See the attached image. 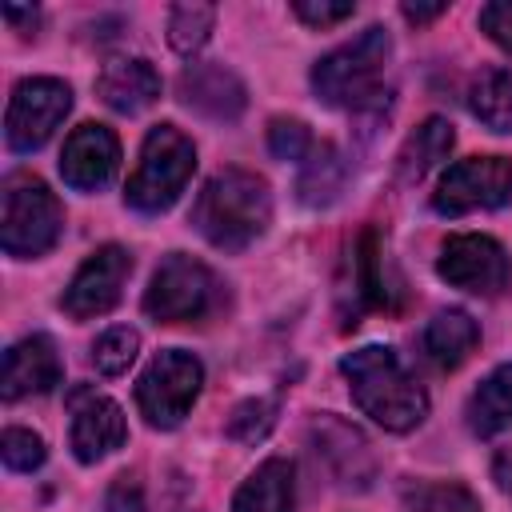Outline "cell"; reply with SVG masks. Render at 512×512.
I'll return each instance as SVG.
<instances>
[{
    "label": "cell",
    "instance_id": "2e32d148",
    "mask_svg": "<svg viewBox=\"0 0 512 512\" xmlns=\"http://www.w3.org/2000/svg\"><path fill=\"white\" fill-rule=\"evenodd\" d=\"M60 384V352L48 336H24L4 352V400H24L36 392H48Z\"/></svg>",
    "mask_w": 512,
    "mask_h": 512
},
{
    "label": "cell",
    "instance_id": "ffe728a7",
    "mask_svg": "<svg viewBox=\"0 0 512 512\" xmlns=\"http://www.w3.org/2000/svg\"><path fill=\"white\" fill-rule=\"evenodd\" d=\"M452 144H456L452 124H448L444 116H428V120L404 140V148H400V156H396V176H400V184L424 180L440 160H448Z\"/></svg>",
    "mask_w": 512,
    "mask_h": 512
},
{
    "label": "cell",
    "instance_id": "d6a6232c",
    "mask_svg": "<svg viewBox=\"0 0 512 512\" xmlns=\"http://www.w3.org/2000/svg\"><path fill=\"white\" fill-rule=\"evenodd\" d=\"M492 480H496V488H500V492H508V496H512V444H508V448H500V452L492 456Z\"/></svg>",
    "mask_w": 512,
    "mask_h": 512
},
{
    "label": "cell",
    "instance_id": "d6986e66",
    "mask_svg": "<svg viewBox=\"0 0 512 512\" xmlns=\"http://www.w3.org/2000/svg\"><path fill=\"white\" fill-rule=\"evenodd\" d=\"M420 344H424V356H428L436 368H460V364L476 352L480 328H476V320H472L464 308H444V312H436V316L428 320Z\"/></svg>",
    "mask_w": 512,
    "mask_h": 512
},
{
    "label": "cell",
    "instance_id": "4316f807",
    "mask_svg": "<svg viewBox=\"0 0 512 512\" xmlns=\"http://www.w3.org/2000/svg\"><path fill=\"white\" fill-rule=\"evenodd\" d=\"M404 512H480V504L464 484H424L408 496Z\"/></svg>",
    "mask_w": 512,
    "mask_h": 512
},
{
    "label": "cell",
    "instance_id": "9a60e30c",
    "mask_svg": "<svg viewBox=\"0 0 512 512\" xmlns=\"http://www.w3.org/2000/svg\"><path fill=\"white\" fill-rule=\"evenodd\" d=\"M176 96L184 108H192L196 116L216 120V124H232L248 104L240 76L224 64H188L176 80Z\"/></svg>",
    "mask_w": 512,
    "mask_h": 512
},
{
    "label": "cell",
    "instance_id": "836d02e7",
    "mask_svg": "<svg viewBox=\"0 0 512 512\" xmlns=\"http://www.w3.org/2000/svg\"><path fill=\"white\" fill-rule=\"evenodd\" d=\"M4 20L8 24H16V28H24V36L40 24V12L36 8H16V4H4Z\"/></svg>",
    "mask_w": 512,
    "mask_h": 512
},
{
    "label": "cell",
    "instance_id": "ba28073f",
    "mask_svg": "<svg viewBox=\"0 0 512 512\" xmlns=\"http://www.w3.org/2000/svg\"><path fill=\"white\" fill-rule=\"evenodd\" d=\"M72 108V88L56 76H28L12 88L8 116H4V140L12 152H36L52 140V132L64 124Z\"/></svg>",
    "mask_w": 512,
    "mask_h": 512
},
{
    "label": "cell",
    "instance_id": "f546056e",
    "mask_svg": "<svg viewBox=\"0 0 512 512\" xmlns=\"http://www.w3.org/2000/svg\"><path fill=\"white\" fill-rule=\"evenodd\" d=\"M480 28L488 32L492 44L512 52V0H492L480 8Z\"/></svg>",
    "mask_w": 512,
    "mask_h": 512
},
{
    "label": "cell",
    "instance_id": "e0dca14e",
    "mask_svg": "<svg viewBox=\"0 0 512 512\" xmlns=\"http://www.w3.org/2000/svg\"><path fill=\"white\" fill-rule=\"evenodd\" d=\"M96 96L112 108V112H124V116H136L144 112L148 104L160 100V72L140 60V56H120V60H108L96 76Z\"/></svg>",
    "mask_w": 512,
    "mask_h": 512
},
{
    "label": "cell",
    "instance_id": "30bf717a",
    "mask_svg": "<svg viewBox=\"0 0 512 512\" xmlns=\"http://www.w3.org/2000/svg\"><path fill=\"white\" fill-rule=\"evenodd\" d=\"M436 272L452 288H464V292H476V296H500L512 280V260L492 236L460 232V236L444 240Z\"/></svg>",
    "mask_w": 512,
    "mask_h": 512
},
{
    "label": "cell",
    "instance_id": "277c9868",
    "mask_svg": "<svg viewBox=\"0 0 512 512\" xmlns=\"http://www.w3.org/2000/svg\"><path fill=\"white\" fill-rule=\"evenodd\" d=\"M196 168V148L192 140L176 128V124H156L144 144H140V160L124 184V200L128 208L156 216L168 212L176 204V196L184 192V184L192 180Z\"/></svg>",
    "mask_w": 512,
    "mask_h": 512
},
{
    "label": "cell",
    "instance_id": "8992f818",
    "mask_svg": "<svg viewBox=\"0 0 512 512\" xmlns=\"http://www.w3.org/2000/svg\"><path fill=\"white\" fill-rule=\"evenodd\" d=\"M216 300H220V280L212 276V268L184 252H168L152 272V284L144 292V312L156 324H184L208 316Z\"/></svg>",
    "mask_w": 512,
    "mask_h": 512
},
{
    "label": "cell",
    "instance_id": "484cf974",
    "mask_svg": "<svg viewBox=\"0 0 512 512\" xmlns=\"http://www.w3.org/2000/svg\"><path fill=\"white\" fill-rule=\"evenodd\" d=\"M272 424H276V404L264 400V396H256V400H244V404L232 408L228 436L240 440V444H260L272 432Z\"/></svg>",
    "mask_w": 512,
    "mask_h": 512
},
{
    "label": "cell",
    "instance_id": "f1b7e54d",
    "mask_svg": "<svg viewBox=\"0 0 512 512\" xmlns=\"http://www.w3.org/2000/svg\"><path fill=\"white\" fill-rule=\"evenodd\" d=\"M268 148H272L276 160H304L316 144H312L308 124L288 120V116H276V120L268 124Z\"/></svg>",
    "mask_w": 512,
    "mask_h": 512
},
{
    "label": "cell",
    "instance_id": "e575fe53",
    "mask_svg": "<svg viewBox=\"0 0 512 512\" xmlns=\"http://www.w3.org/2000/svg\"><path fill=\"white\" fill-rule=\"evenodd\" d=\"M400 12H404L412 24H428V20H436V16L444 12V4H404Z\"/></svg>",
    "mask_w": 512,
    "mask_h": 512
},
{
    "label": "cell",
    "instance_id": "4fadbf2b",
    "mask_svg": "<svg viewBox=\"0 0 512 512\" xmlns=\"http://www.w3.org/2000/svg\"><path fill=\"white\" fill-rule=\"evenodd\" d=\"M116 164H120V140L104 124H80L64 140L60 176L76 192H100L116 176Z\"/></svg>",
    "mask_w": 512,
    "mask_h": 512
},
{
    "label": "cell",
    "instance_id": "52a82bcc",
    "mask_svg": "<svg viewBox=\"0 0 512 512\" xmlns=\"http://www.w3.org/2000/svg\"><path fill=\"white\" fill-rule=\"evenodd\" d=\"M200 384H204V364L192 352L164 348L140 372V380H136V404H140V412H144V420L152 428H176L188 416V408L196 404Z\"/></svg>",
    "mask_w": 512,
    "mask_h": 512
},
{
    "label": "cell",
    "instance_id": "5b68a950",
    "mask_svg": "<svg viewBox=\"0 0 512 512\" xmlns=\"http://www.w3.org/2000/svg\"><path fill=\"white\" fill-rule=\"evenodd\" d=\"M0 244L8 256L16 260H32L44 256L48 248H56L60 232H64V208L60 200L48 192V184L32 172H12L4 180L0 192Z\"/></svg>",
    "mask_w": 512,
    "mask_h": 512
},
{
    "label": "cell",
    "instance_id": "7c38bea8",
    "mask_svg": "<svg viewBox=\"0 0 512 512\" xmlns=\"http://www.w3.org/2000/svg\"><path fill=\"white\" fill-rule=\"evenodd\" d=\"M68 408H72V432L68 444L76 452L80 464H96L108 452H116L128 440V424L116 400L100 396L96 388H72L68 392Z\"/></svg>",
    "mask_w": 512,
    "mask_h": 512
},
{
    "label": "cell",
    "instance_id": "4dcf8cb0",
    "mask_svg": "<svg viewBox=\"0 0 512 512\" xmlns=\"http://www.w3.org/2000/svg\"><path fill=\"white\" fill-rule=\"evenodd\" d=\"M104 512H144V488L136 476H116L104 492Z\"/></svg>",
    "mask_w": 512,
    "mask_h": 512
},
{
    "label": "cell",
    "instance_id": "83f0119b",
    "mask_svg": "<svg viewBox=\"0 0 512 512\" xmlns=\"http://www.w3.org/2000/svg\"><path fill=\"white\" fill-rule=\"evenodd\" d=\"M0 456H4V464H8L12 472H36V468L44 464L48 448H44V440H40L36 432H28V428H4V436H0Z\"/></svg>",
    "mask_w": 512,
    "mask_h": 512
},
{
    "label": "cell",
    "instance_id": "cb8c5ba5",
    "mask_svg": "<svg viewBox=\"0 0 512 512\" xmlns=\"http://www.w3.org/2000/svg\"><path fill=\"white\" fill-rule=\"evenodd\" d=\"M212 24H216V8L212 4H176L172 16H168V44L180 52V56H196L208 36H212Z\"/></svg>",
    "mask_w": 512,
    "mask_h": 512
},
{
    "label": "cell",
    "instance_id": "ac0fdd59",
    "mask_svg": "<svg viewBox=\"0 0 512 512\" xmlns=\"http://www.w3.org/2000/svg\"><path fill=\"white\" fill-rule=\"evenodd\" d=\"M296 508V484H292V460L268 456L232 496V512H292Z\"/></svg>",
    "mask_w": 512,
    "mask_h": 512
},
{
    "label": "cell",
    "instance_id": "1f68e13d",
    "mask_svg": "<svg viewBox=\"0 0 512 512\" xmlns=\"http://www.w3.org/2000/svg\"><path fill=\"white\" fill-rule=\"evenodd\" d=\"M296 16L304 20V24H312V28H332V24H340V20H348L352 16V4H316V0H296Z\"/></svg>",
    "mask_w": 512,
    "mask_h": 512
},
{
    "label": "cell",
    "instance_id": "5bb4252c",
    "mask_svg": "<svg viewBox=\"0 0 512 512\" xmlns=\"http://www.w3.org/2000/svg\"><path fill=\"white\" fill-rule=\"evenodd\" d=\"M308 436H312L316 460L328 464V472H332L336 484H344V488H368V480L376 476V460H372L368 440L352 424H344L336 416H316L312 428H308Z\"/></svg>",
    "mask_w": 512,
    "mask_h": 512
},
{
    "label": "cell",
    "instance_id": "d4e9b609",
    "mask_svg": "<svg viewBox=\"0 0 512 512\" xmlns=\"http://www.w3.org/2000/svg\"><path fill=\"white\" fill-rule=\"evenodd\" d=\"M136 352H140V332L136 328H108L92 344V364L104 376H120V372H128V364L136 360Z\"/></svg>",
    "mask_w": 512,
    "mask_h": 512
},
{
    "label": "cell",
    "instance_id": "8fae6325",
    "mask_svg": "<svg viewBox=\"0 0 512 512\" xmlns=\"http://www.w3.org/2000/svg\"><path fill=\"white\" fill-rule=\"evenodd\" d=\"M128 276H132V256H128V248L104 244V248H96V252L76 268L72 284H68L64 296H60V308H64L72 320L100 316V312H108V308L120 300Z\"/></svg>",
    "mask_w": 512,
    "mask_h": 512
},
{
    "label": "cell",
    "instance_id": "44dd1931",
    "mask_svg": "<svg viewBox=\"0 0 512 512\" xmlns=\"http://www.w3.org/2000/svg\"><path fill=\"white\" fill-rule=\"evenodd\" d=\"M464 416L476 436H496L512 428V364H500L480 380V388L468 396Z\"/></svg>",
    "mask_w": 512,
    "mask_h": 512
},
{
    "label": "cell",
    "instance_id": "3957f363",
    "mask_svg": "<svg viewBox=\"0 0 512 512\" xmlns=\"http://www.w3.org/2000/svg\"><path fill=\"white\" fill-rule=\"evenodd\" d=\"M392 56V36L380 24H368L356 40L332 48L312 68V92L328 108H352L364 112L372 96H380V76Z\"/></svg>",
    "mask_w": 512,
    "mask_h": 512
},
{
    "label": "cell",
    "instance_id": "9c48e42d",
    "mask_svg": "<svg viewBox=\"0 0 512 512\" xmlns=\"http://www.w3.org/2000/svg\"><path fill=\"white\" fill-rule=\"evenodd\" d=\"M508 200H512V160L508 156H468V160H456L440 176V184L432 192V208L440 216L504 208Z\"/></svg>",
    "mask_w": 512,
    "mask_h": 512
},
{
    "label": "cell",
    "instance_id": "603a6c76",
    "mask_svg": "<svg viewBox=\"0 0 512 512\" xmlns=\"http://www.w3.org/2000/svg\"><path fill=\"white\" fill-rule=\"evenodd\" d=\"M472 116L492 132H512V68H484L468 88Z\"/></svg>",
    "mask_w": 512,
    "mask_h": 512
},
{
    "label": "cell",
    "instance_id": "7a4b0ae2",
    "mask_svg": "<svg viewBox=\"0 0 512 512\" xmlns=\"http://www.w3.org/2000/svg\"><path fill=\"white\" fill-rule=\"evenodd\" d=\"M340 372L352 388V400L360 404L364 416H372L388 432H408L428 416V396L424 388L404 372L392 348L384 344H364L340 360Z\"/></svg>",
    "mask_w": 512,
    "mask_h": 512
},
{
    "label": "cell",
    "instance_id": "7402d4cb",
    "mask_svg": "<svg viewBox=\"0 0 512 512\" xmlns=\"http://www.w3.org/2000/svg\"><path fill=\"white\" fill-rule=\"evenodd\" d=\"M344 156L332 148V144H316L308 156H304V168H300V180H296V192L308 208H324L340 196L344 188Z\"/></svg>",
    "mask_w": 512,
    "mask_h": 512
},
{
    "label": "cell",
    "instance_id": "6da1fadb",
    "mask_svg": "<svg viewBox=\"0 0 512 512\" xmlns=\"http://www.w3.org/2000/svg\"><path fill=\"white\" fill-rule=\"evenodd\" d=\"M192 224L212 248L244 252L272 224V192L264 176L244 168L216 172L192 204Z\"/></svg>",
    "mask_w": 512,
    "mask_h": 512
}]
</instances>
